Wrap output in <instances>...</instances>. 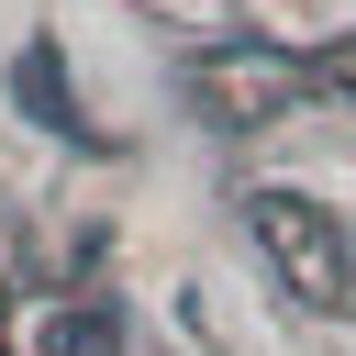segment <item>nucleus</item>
<instances>
[{
    "label": "nucleus",
    "mask_w": 356,
    "mask_h": 356,
    "mask_svg": "<svg viewBox=\"0 0 356 356\" xmlns=\"http://www.w3.org/2000/svg\"><path fill=\"white\" fill-rule=\"evenodd\" d=\"M33 356H122V312L111 300H67L33 323Z\"/></svg>",
    "instance_id": "4"
},
{
    "label": "nucleus",
    "mask_w": 356,
    "mask_h": 356,
    "mask_svg": "<svg viewBox=\"0 0 356 356\" xmlns=\"http://www.w3.org/2000/svg\"><path fill=\"white\" fill-rule=\"evenodd\" d=\"M345 67H356V56H345Z\"/></svg>",
    "instance_id": "5"
},
{
    "label": "nucleus",
    "mask_w": 356,
    "mask_h": 356,
    "mask_svg": "<svg viewBox=\"0 0 356 356\" xmlns=\"http://www.w3.org/2000/svg\"><path fill=\"white\" fill-rule=\"evenodd\" d=\"M11 100H22V111H33L44 134H89V122H78V100H67V56H56L44 33H33L22 56H11Z\"/></svg>",
    "instance_id": "3"
},
{
    "label": "nucleus",
    "mask_w": 356,
    "mask_h": 356,
    "mask_svg": "<svg viewBox=\"0 0 356 356\" xmlns=\"http://www.w3.org/2000/svg\"><path fill=\"white\" fill-rule=\"evenodd\" d=\"M245 234L267 245V267L312 300V312H356V245L334 211H312L300 189H245Z\"/></svg>",
    "instance_id": "1"
},
{
    "label": "nucleus",
    "mask_w": 356,
    "mask_h": 356,
    "mask_svg": "<svg viewBox=\"0 0 356 356\" xmlns=\"http://www.w3.org/2000/svg\"><path fill=\"white\" fill-rule=\"evenodd\" d=\"M189 89H200V111L211 122H267V111H289L300 100V67L289 56H211V67H189Z\"/></svg>",
    "instance_id": "2"
}]
</instances>
